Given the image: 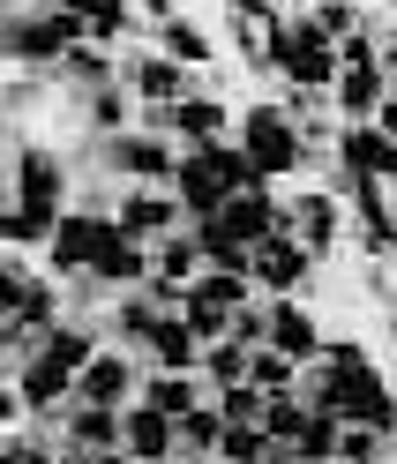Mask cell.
I'll return each instance as SVG.
<instances>
[{
	"label": "cell",
	"instance_id": "obj_1",
	"mask_svg": "<svg viewBox=\"0 0 397 464\" xmlns=\"http://www.w3.org/2000/svg\"><path fill=\"white\" fill-rule=\"evenodd\" d=\"M61 195H68V172L53 150H38V142H15V165H8V218H0V232H8V255L23 247H53V232H61Z\"/></svg>",
	"mask_w": 397,
	"mask_h": 464
},
{
	"label": "cell",
	"instance_id": "obj_2",
	"mask_svg": "<svg viewBox=\"0 0 397 464\" xmlns=\"http://www.w3.org/2000/svg\"><path fill=\"white\" fill-rule=\"evenodd\" d=\"M247 188H263V172L247 165L240 142H210V150H188V158H180V180H173V195L188 202V218H218L225 202L247 195Z\"/></svg>",
	"mask_w": 397,
	"mask_h": 464
},
{
	"label": "cell",
	"instance_id": "obj_3",
	"mask_svg": "<svg viewBox=\"0 0 397 464\" xmlns=\"http://www.w3.org/2000/svg\"><path fill=\"white\" fill-rule=\"evenodd\" d=\"M263 61L277 75H293L300 91H337V75H345L337 45L315 31V23H270V31H263Z\"/></svg>",
	"mask_w": 397,
	"mask_h": 464
},
{
	"label": "cell",
	"instance_id": "obj_4",
	"mask_svg": "<svg viewBox=\"0 0 397 464\" xmlns=\"http://www.w3.org/2000/svg\"><path fill=\"white\" fill-rule=\"evenodd\" d=\"M75 45H91V31H82V15L75 8H38V15H23V8H8V61L15 68H61Z\"/></svg>",
	"mask_w": 397,
	"mask_h": 464
},
{
	"label": "cell",
	"instance_id": "obj_5",
	"mask_svg": "<svg viewBox=\"0 0 397 464\" xmlns=\"http://www.w3.org/2000/svg\"><path fill=\"white\" fill-rule=\"evenodd\" d=\"M240 150H247V165L263 172V188H270V180H286V172L307 165V135L293 128L286 105H247L240 112Z\"/></svg>",
	"mask_w": 397,
	"mask_h": 464
},
{
	"label": "cell",
	"instance_id": "obj_6",
	"mask_svg": "<svg viewBox=\"0 0 397 464\" xmlns=\"http://www.w3.org/2000/svg\"><path fill=\"white\" fill-rule=\"evenodd\" d=\"M180 158H188V150H173V142L150 135V128L105 142V172H121L128 188H173V180H180Z\"/></svg>",
	"mask_w": 397,
	"mask_h": 464
},
{
	"label": "cell",
	"instance_id": "obj_7",
	"mask_svg": "<svg viewBox=\"0 0 397 464\" xmlns=\"http://www.w3.org/2000/svg\"><path fill=\"white\" fill-rule=\"evenodd\" d=\"M112 232H121V225H112V218H98V210H68L61 218V232H53V277H91L98 270V255L112 247Z\"/></svg>",
	"mask_w": 397,
	"mask_h": 464
},
{
	"label": "cell",
	"instance_id": "obj_8",
	"mask_svg": "<svg viewBox=\"0 0 397 464\" xmlns=\"http://www.w3.org/2000/svg\"><path fill=\"white\" fill-rule=\"evenodd\" d=\"M112 218H121V232H128V240H143V247H158L165 232H180V218H188V202H180L173 188H128L121 202H112Z\"/></svg>",
	"mask_w": 397,
	"mask_h": 464
},
{
	"label": "cell",
	"instance_id": "obj_9",
	"mask_svg": "<svg viewBox=\"0 0 397 464\" xmlns=\"http://www.w3.org/2000/svg\"><path fill=\"white\" fill-rule=\"evenodd\" d=\"M150 374H135L128 353H98L91 367H82V382H75V404H105V412H128L135 397H143Z\"/></svg>",
	"mask_w": 397,
	"mask_h": 464
},
{
	"label": "cell",
	"instance_id": "obj_10",
	"mask_svg": "<svg viewBox=\"0 0 397 464\" xmlns=\"http://www.w3.org/2000/svg\"><path fill=\"white\" fill-rule=\"evenodd\" d=\"M337 165L353 180H397V135H382L375 121H345L337 128Z\"/></svg>",
	"mask_w": 397,
	"mask_h": 464
},
{
	"label": "cell",
	"instance_id": "obj_11",
	"mask_svg": "<svg viewBox=\"0 0 397 464\" xmlns=\"http://www.w3.org/2000/svg\"><path fill=\"white\" fill-rule=\"evenodd\" d=\"M307 270H315V247H307L300 232H277V240L255 247V285L277 293V300H293L300 285H307Z\"/></svg>",
	"mask_w": 397,
	"mask_h": 464
},
{
	"label": "cell",
	"instance_id": "obj_12",
	"mask_svg": "<svg viewBox=\"0 0 397 464\" xmlns=\"http://www.w3.org/2000/svg\"><path fill=\"white\" fill-rule=\"evenodd\" d=\"M8 382L23 390V404H31V412H61V404H75V382H82V374H75L68 360H53L45 344H38V353L23 360V367L8 374Z\"/></svg>",
	"mask_w": 397,
	"mask_h": 464
},
{
	"label": "cell",
	"instance_id": "obj_13",
	"mask_svg": "<svg viewBox=\"0 0 397 464\" xmlns=\"http://www.w3.org/2000/svg\"><path fill=\"white\" fill-rule=\"evenodd\" d=\"M143 353H150V367H158V374H203V353H210V344L195 337L188 314H158L150 337H143Z\"/></svg>",
	"mask_w": 397,
	"mask_h": 464
},
{
	"label": "cell",
	"instance_id": "obj_14",
	"mask_svg": "<svg viewBox=\"0 0 397 464\" xmlns=\"http://www.w3.org/2000/svg\"><path fill=\"white\" fill-rule=\"evenodd\" d=\"M382 98H390V68L382 61H345V75H337V91H330V105L345 112V121H375Z\"/></svg>",
	"mask_w": 397,
	"mask_h": 464
},
{
	"label": "cell",
	"instance_id": "obj_15",
	"mask_svg": "<svg viewBox=\"0 0 397 464\" xmlns=\"http://www.w3.org/2000/svg\"><path fill=\"white\" fill-rule=\"evenodd\" d=\"M128 91L143 98V112L150 105H180L188 98V68L173 61V53H135L128 61Z\"/></svg>",
	"mask_w": 397,
	"mask_h": 464
},
{
	"label": "cell",
	"instance_id": "obj_16",
	"mask_svg": "<svg viewBox=\"0 0 397 464\" xmlns=\"http://www.w3.org/2000/svg\"><path fill=\"white\" fill-rule=\"evenodd\" d=\"M68 450H82V457L128 450V412H105V404H68Z\"/></svg>",
	"mask_w": 397,
	"mask_h": 464
},
{
	"label": "cell",
	"instance_id": "obj_17",
	"mask_svg": "<svg viewBox=\"0 0 397 464\" xmlns=\"http://www.w3.org/2000/svg\"><path fill=\"white\" fill-rule=\"evenodd\" d=\"M53 314H61V293H53L45 277H23V263L8 255V323H23V330H61Z\"/></svg>",
	"mask_w": 397,
	"mask_h": 464
},
{
	"label": "cell",
	"instance_id": "obj_18",
	"mask_svg": "<svg viewBox=\"0 0 397 464\" xmlns=\"http://www.w3.org/2000/svg\"><path fill=\"white\" fill-rule=\"evenodd\" d=\"M270 344H277V353H286V360H315V353H330V344H323V330H315V314H307L300 300H270Z\"/></svg>",
	"mask_w": 397,
	"mask_h": 464
},
{
	"label": "cell",
	"instance_id": "obj_19",
	"mask_svg": "<svg viewBox=\"0 0 397 464\" xmlns=\"http://www.w3.org/2000/svg\"><path fill=\"white\" fill-rule=\"evenodd\" d=\"M143 397L158 404L165 420H188V412H203V404H210L218 390L203 382V374H158V367H150V382H143Z\"/></svg>",
	"mask_w": 397,
	"mask_h": 464
},
{
	"label": "cell",
	"instance_id": "obj_20",
	"mask_svg": "<svg viewBox=\"0 0 397 464\" xmlns=\"http://www.w3.org/2000/svg\"><path fill=\"white\" fill-rule=\"evenodd\" d=\"M112 225H121V218H112ZM150 263H158V255H150L143 240H128V232H112V247L98 255L91 285H150Z\"/></svg>",
	"mask_w": 397,
	"mask_h": 464
},
{
	"label": "cell",
	"instance_id": "obj_21",
	"mask_svg": "<svg viewBox=\"0 0 397 464\" xmlns=\"http://www.w3.org/2000/svg\"><path fill=\"white\" fill-rule=\"evenodd\" d=\"M293 232H300L315 255H330L337 232H345V202H337V195H300V202H293Z\"/></svg>",
	"mask_w": 397,
	"mask_h": 464
},
{
	"label": "cell",
	"instance_id": "obj_22",
	"mask_svg": "<svg viewBox=\"0 0 397 464\" xmlns=\"http://www.w3.org/2000/svg\"><path fill=\"white\" fill-rule=\"evenodd\" d=\"M337 442H345V420L323 412V404H307V427L293 442V464H337Z\"/></svg>",
	"mask_w": 397,
	"mask_h": 464
},
{
	"label": "cell",
	"instance_id": "obj_23",
	"mask_svg": "<svg viewBox=\"0 0 397 464\" xmlns=\"http://www.w3.org/2000/svg\"><path fill=\"white\" fill-rule=\"evenodd\" d=\"M150 255H158V277H173V285H195V277L210 270V255H203V240H195V232H165Z\"/></svg>",
	"mask_w": 397,
	"mask_h": 464
},
{
	"label": "cell",
	"instance_id": "obj_24",
	"mask_svg": "<svg viewBox=\"0 0 397 464\" xmlns=\"http://www.w3.org/2000/svg\"><path fill=\"white\" fill-rule=\"evenodd\" d=\"M158 53H173L180 68H210V61H218V53H210V31H203V23H188V15L158 23Z\"/></svg>",
	"mask_w": 397,
	"mask_h": 464
},
{
	"label": "cell",
	"instance_id": "obj_25",
	"mask_svg": "<svg viewBox=\"0 0 397 464\" xmlns=\"http://www.w3.org/2000/svg\"><path fill=\"white\" fill-rule=\"evenodd\" d=\"M247 374H255V344H240V337H225V344L203 353V382L210 390H233V382H247Z\"/></svg>",
	"mask_w": 397,
	"mask_h": 464
},
{
	"label": "cell",
	"instance_id": "obj_26",
	"mask_svg": "<svg viewBox=\"0 0 397 464\" xmlns=\"http://www.w3.org/2000/svg\"><path fill=\"white\" fill-rule=\"evenodd\" d=\"M61 8H75V15H82V31H91L98 45H112V38H128V31H135L128 0H61Z\"/></svg>",
	"mask_w": 397,
	"mask_h": 464
},
{
	"label": "cell",
	"instance_id": "obj_27",
	"mask_svg": "<svg viewBox=\"0 0 397 464\" xmlns=\"http://www.w3.org/2000/svg\"><path fill=\"white\" fill-rule=\"evenodd\" d=\"M225 427H233V420H225V412H218V397H210L203 412H188V420H180V457H218Z\"/></svg>",
	"mask_w": 397,
	"mask_h": 464
},
{
	"label": "cell",
	"instance_id": "obj_28",
	"mask_svg": "<svg viewBox=\"0 0 397 464\" xmlns=\"http://www.w3.org/2000/svg\"><path fill=\"white\" fill-rule=\"evenodd\" d=\"M61 68H68V82H75V91H112V53H105L98 38H91V45H75Z\"/></svg>",
	"mask_w": 397,
	"mask_h": 464
},
{
	"label": "cell",
	"instance_id": "obj_29",
	"mask_svg": "<svg viewBox=\"0 0 397 464\" xmlns=\"http://www.w3.org/2000/svg\"><path fill=\"white\" fill-rule=\"evenodd\" d=\"M255 390H270V397H293V382H300V360H286L277 344H255V374H247Z\"/></svg>",
	"mask_w": 397,
	"mask_h": 464
},
{
	"label": "cell",
	"instance_id": "obj_30",
	"mask_svg": "<svg viewBox=\"0 0 397 464\" xmlns=\"http://www.w3.org/2000/svg\"><path fill=\"white\" fill-rule=\"evenodd\" d=\"M188 323H195V337H203V344H225V337H233V307H218L210 293H195V285H188Z\"/></svg>",
	"mask_w": 397,
	"mask_h": 464
},
{
	"label": "cell",
	"instance_id": "obj_31",
	"mask_svg": "<svg viewBox=\"0 0 397 464\" xmlns=\"http://www.w3.org/2000/svg\"><path fill=\"white\" fill-rule=\"evenodd\" d=\"M218 412L233 420V427H263V412H270V390H255V382H233V390H218Z\"/></svg>",
	"mask_w": 397,
	"mask_h": 464
},
{
	"label": "cell",
	"instance_id": "obj_32",
	"mask_svg": "<svg viewBox=\"0 0 397 464\" xmlns=\"http://www.w3.org/2000/svg\"><path fill=\"white\" fill-rule=\"evenodd\" d=\"M300 427H307V404L300 397H270V412H263V434H270V442H300Z\"/></svg>",
	"mask_w": 397,
	"mask_h": 464
},
{
	"label": "cell",
	"instance_id": "obj_33",
	"mask_svg": "<svg viewBox=\"0 0 397 464\" xmlns=\"http://www.w3.org/2000/svg\"><path fill=\"white\" fill-rule=\"evenodd\" d=\"M382 457H390V434H382V427H345L337 464H382Z\"/></svg>",
	"mask_w": 397,
	"mask_h": 464
},
{
	"label": "cell",
	"instance_id": "obj_34",
	"mask_svg": "<svg viewBox=\"0 0 397 464\" xmlns=\"http://www.w3.org/2000/svg\"><path fill=\"white\" fill-rule=\"evenodd\" d=\"M307 23H315V31H323L330 45H345V38L360 31V15L345 8V0H315V15H307Z\"/></svg>",
	"mask_w": 397,
	"mask_h": 464
},
{
	"label": "cell",
	"instance_id": "obj_35",
	"mask_svg": "<svg viewBox=\"0 0 397 464\" xmlns=\"http://www.w3.org/2000/svg\"><path fill=\"white\" fill-rule=\"evenodd\" d=\"M91 128H98L105 142L128 135V98H121V91H98V98H91Z\"/></svg>",
	"mask_w": 397,
	"mask_h": 464
},
{
	"label": "cell",
	"instance_id": "obj_36",
	"mask_svg": "<svg viewBox=\"0 0 397 464\" xmlns=\"http://www.w3.org/2000/svg\"><path fill=\"white\" fill-rule=\"evenodd\" d=\"M0 464H61V457H53L45 442H23V434L8 427V457H0Z\"/></svg>",
	"mask_w": 397,
	"mask_h": 464
},
{
	"label": "cell",
	"instance_id": "obj_37",
	"mask_svg": "<svg viewBox=\"0 0 397 464\" xmlns=\"http://www.w3.org/2000/svg\"><path fill=\"white\" fill-rule=\"evenodd\" d=\"M375 128H382V135H397V91L382 98V112H375Z\"/></svg>",
	"mask_w": 397,
	"mask_h": 464
},
{
	"label": "cell",
	"instance_id": "obj_38",
	"mask_svg": "<svg viewBox=\"0 0 397 464\" xmlns=\"http://www.w3.org/2000/svg\"><path fill=\"white\" fill-rule=\"evenodd\" d=\"M128 8H150L158 23H173V0H128Z\"/></svg>",
	"mask_w": 397,
	"mask_h": 464
},
{
	"label": "cell",
	"instance_id": "obj_39",
	"mask_svg": "<svg viewBox=\"0 0 397 464\" xmlns=\"http://www.w3.org/2000/svg\"><path fill=\"white\" fill-rule=\"evenodd\" d=\"M82 464H135L128 450H105V457H82Z\"/></svg>",
	"mask_w": 397,
	"mask_h": 464
},
{
	"label": "cell",
	"instance_id": "obj_40",
	"mask_svg": "<svg viewBox=\"0 0 397 464\" xmlns=\"http://www.w3.org/2000/svg\"><path fill=\"white\" fill-rule=\"evenodd\" d=\"M382 8H397V0H382Z\"/></svg>",
	"mask_w": 397,
	"mask_h": 464
},
{
	"label": "cell",
	"instance_id": "obj_41",
	"mask_svg": "<svg viewBox=\"0 0 397 464\" xmlns=\"http://www.w3.org/2000/svg\"><path fill=\"white\" fill-rule=\"evenodd\" d=\"M390 337H397V323H390Z\"/></svg>",
	"mask_w": 397,
	"mask_h": 464
},
{
	"label": "cell",
	"instance_id": "obj_42",
	"mask_svg": "<svg viewBox=\"0 0 397 464\" xmlns=\"http://www.w3.org/2000/svg\"><path fill=\"white\" fill-rule=\"evenodd\" d=\"M382 464H390V457H382Z\"/></svg>",
	"mask_w": 397,
	"mask_h": 464
}]
</instances>
